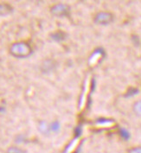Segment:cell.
<instances>
[{
	"mask_svg": "<svg viewBox=\"0 0 141 153\" xmlns=\"http://www.w3.org/2000/svg\"><path fill=\"white\" fill-rule=\"evenodd\" d=\"M127 153H141V145H137L128 149Z\"/></svg>",
	"mask_w": 141,
	"mask_h": 153,
	"instance_id": "7",
	"label": "cell"
},
{
	"mask_svg": "<svg viewBox=\"0 0 141 153\" xmlns=\"http://www.w3.org/2000/svg\"><path fill=\"white\" fill-rule=\"evenodd\" d=\"M50 12L56 16H68L70 12V7L64 4H56L51 7Z\"/></svg>",
	"mask_w": 141,
	"mask_h": 153,
	"instance_id": "3",
	"label": "cell"
},
{
	"mask_svg": "<svg viewBox=\"0 0 141 153\" xmlns=\"http://www.w3.org/2000/svg\"><path fill=\"white\" fill-rule=\"evenodd\" d=\"M94 23L101 25H106L114 21V15L109 11H100L94 17Z\"/></svg>",
	"mask_w": 141,
	"mask_h": 153,
	"instance_id": "2",
	"label": "cell"
},
{
	"mask_svg": "<svg viewBox=\"0 0 141 153\" xmlns=\"http://www.w3.org/2000/svg\"><path fill=\"white\" fill-rule=\"evenodd\" d=\"M133 113H135L137 116L141 117V100L134 102L133 105Z\"/></svg>",
	"mask_w": 141,
	"mask_h": 153,
	"instance_id": "5",
	"label": "cell"
},
{
	"mask_svg": "<svg viewBox=\"0 0 141 153\" xmlns=\"http://www.w3.org/2000/svg\"><path fill=\"white\" fill-rule=\"evenodd\" d=\"M12 11V7L6 3H0V16H6Z\"/></svg>",
	"mask_w": 141,
	"mask_h": 153,
	"instance_id": "4",
	"label": "cell"
},
{
	"mask_svg": "<svg viewBox=\"0 0 141 153\" xmlns=\"http://www.w3.org/2000/svg\"><path fill=\"white\" fill-rule=\"evenodd\" d=\"M6 153H25V152L21 148H18L16 146H11L7 150Z\"/></svg>",
	"mask_w": 141,
	"mask_h": 153,
	"instance_id": "6",
	"label": "cell"
},
{
	"mask_svg": "<svg viewBox=\"0 0 141 153\" xmlns=\"http://www.w3.org/2000/svg\"><path fill=\"white\" fill-rule=\"evenodd\" d=\"M32 52L30 45L25 42H17L10 45V53L11 56L17 58H24L29 56Z\"/></svg>",
	"mask_w": 141,
	"mask_h": 153,
	"instance_id": "1",
	"label": "cell"
}]
</instances>
